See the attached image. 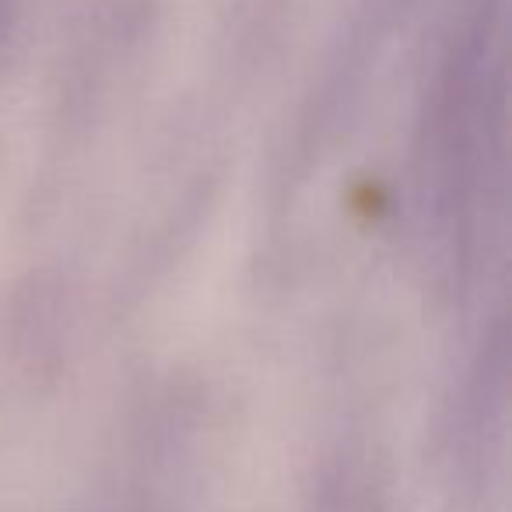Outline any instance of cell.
<instances>
[{
  "mask_svg": "<svg viewBox=\"0 0 512 512\" xmlns=\"http://www.w3.org/2000/svg\"><path fill=\"white\" fill-rule=\"evenodd\" d=\"M358 470L355 463H337L320 477V488L313 491V509L309 512H362L358 498Z\"/></svg>",
  "mask_w": 512,
  "mask_h": 512,
  "instance_id": "6da1fadb",
  "label": "cell"
}]
</instances>
